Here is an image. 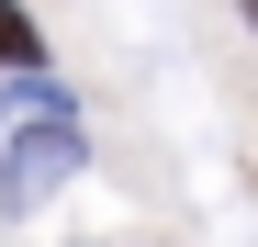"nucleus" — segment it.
Listing matches in <instances>:
<instances>
[{
  "mask_svg": "<svg viewBox=\"0 0 258 247\" xmlns=\"http://www.w3.org/2000/svg\"><path fill=\"white\" fill-rule=\"evenodd\" d=\"M68 180H79V112H68V90H34V124L0 146V202L34 214V202L68 191Z\"/></svg>",
  "mask_w": 258,
  "mask_h": 247,
  "instance_id": "nucleus-1",
  "label": "nucleus"
},
{
  "mask_svg": "<svg viewBox=\"0 0 258 247\" xmlns=\"http://www.w3.org/2000/svg\"><path fill=\"white\" fill-rule=\"evenodd\" d=\"M34 56H45L34 12H23V0H0V79H34Z\"/></svg>",
  "mask_w": 258,
  "mask_h": 247,
  "instance_id": "nucleus-2",
  "label": "nucleus"
},
{
  "mask_svg": "<svg viewBox=\"0 0 258 247\" xmlns=\"http://www.w3.org/2000/svg\"><path fill=\"white\" fill-rule=\"evenodd\" d=\"M236 12H247V23H258V0H236Z\"/></svg>",
  "mask_w": 258,
  "mask_h": 247,
  "instance_id": "nucleus-3",
  "label": "nucleus"
}]
</instances>
